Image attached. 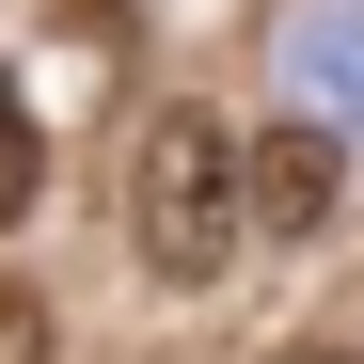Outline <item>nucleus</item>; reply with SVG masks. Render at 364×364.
Masks as SVG:
<instances>
[{
    "label": "nucleus",
    "instance_id": "4",
    "mask_svg": "<svg viewBox=\"0 0 364 364\" xmlns=\"http://www.w3.org/2000/svg\"><path fill=\"white\" fill-rule=\"evenodd\" d=\"M32 174H48V143H32V95L0 80V237L32 222Z\"/></svg>",
    "mask_w": 364,
    "mask_h": 364
},
{
    "label": "nucleus",
    "instance_id": "5",
    "mask_svg": "<svg viewBox=\"0 0 364 364\" xmlns=\"http://www.w3.org/2000/svg\"><path fill=\"white\" fill-rule=\"evenodd\" d=\"M285 364H364V348H285Z\"/></svg>",
    "mask_w": 364,
    "mask_h": 364
},
{
    "label": "nucleus",
    "instance_id": "3",
    "mask_svg": "<svg viewBox=\"0 0 364 364\" xmlns=\"http://www.w3.org/2000/svg\"><path fill=\"white\" fill-rule=\"evenodd\" d=\"M333 191H348V143L285 111V127L254 143V237H333Z\"/></svg>",
    "mask_w": 364,
    "mask_h": 364
},
{
    "label": "nucleus",
    "instance_id": "2",
    "mask_svg": "<svg viewBox=\"0 0 364 364\" xmlns=\"http://www.w3.org/2000/svg\"><path fill=\"white\" fill-rule=\"evenodd\" d=\"M285 111L301 127H333V143H364V0H285Z\"/></svg>",
    "mask_w": 364,
    "mask_h": 364
},
{
    "label": "nucleus",
    "instance_id": "1",
    "mask_svg": "<svg viewBox=\"0 0 364 364\" xmlns=\"http://www.w3.org/2000/svg\"><path fill=\"white\" fill-rule=\"evenodd\" d=\"M254 237V159L222 143V111H159L127 143V269L159 301H206Z\"/></svg>",
    "mask_w": 364,
    "mask_h": 364
}]
</instances>
